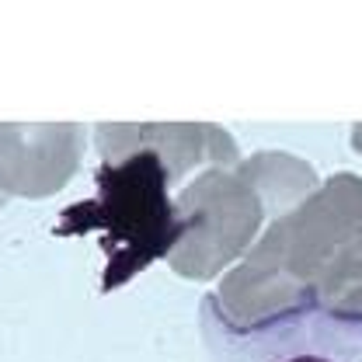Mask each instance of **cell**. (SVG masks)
Segmentation results:
<instances>
[{"instance_id": "obj_1", "label": "cell", "mask_w": 362, "mask_h": 362, "mask_svg": "<svg viewBox=\"0 0 362 362\" xmlns=\"http://www.w3.org/2000/svg\"><path fill=\"white\" fill-rule=\"evenodd\" d=\"M98 199L66 213H94L74 230H105L108 289L188 240L185 188L199 171L233 168L237 146L220 126H98Z\"/></svg>"}, {"instance_id": "obj_2", "label": "cell", "mask_w": 362, "mask_h": 362, "mask_svg": "<svg viewBox=\"0 0 362 362\" xmlns=\"http://www.w3.org/2000/svg\"><path fill=\"white\" fill-rule=\"evenodd\" d=\"M199 352L202 362H362V314L303 303L240 324L220 296H202Z\"/></svg>"}, {"instance_id": "obj_3", "label": "cell", "mask_w": 362, "mask_h": 362, "mask_svg": "<svg viewBox=\"0 0 362 362\" xmlns=\"http://www.w3.org/2000/svg\"><path fill=\"white\" fill-rule=\"evenodd\" d=\"M352 146H356V150L362 153V122L356 126V129H352Z\"/></svg>"}]
</instances>
